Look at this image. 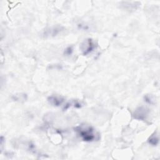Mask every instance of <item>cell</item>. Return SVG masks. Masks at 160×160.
I'll return each instance as SVG.
<instances>
[{"instance_id":"obj_3","label":"cell","mask_w":160,"mask_h":160,"mask_svg":"<svg viewBox=\"0 0 160 160\" xmlns=\"http://www.w3.org/2000/svg\"><path fill=\"white\" fill-rule=\"evenodd\" d=\"M65 30V28L61 25H56L51 26L46 29L43 32L42 36L44 38H49V37H54L58 34H60L61 32Z\"/></svg>"},{"instance_id":"obj_7","label":"cell","mask_w":160,"mask_h":160,"mask_svg":"<svg viewBox=\"0 0 160 160\" xmlns=\"http://www.w3.org/2000/svg\"><path fill=\"white\" fill-rule=\"evenodd\" d=\"M148 142L152 146H157L159 143V136L157 132H154L148 139Z\"/></svg>"},{"instance_id":"obj_6","label":"cell","mask_w":160,"mask_h":160,"mask_svg":"<svg viewBox=\"0 0 160 160\" xmlns=\"http://www.w3.org/2000/svg\"><path fill=\"white\" fill-rule=\"evenodd\" d=\"M82 106H83V104L81 102H80L78 100H73V101H71L68 102V103H66L64 105V106L63 108V109L66 110L71 106H73L74 108H80Z\"/></svg>"},{"instance_id":"obj_2","label":"cell","mask_w":160,"mask_h":160,"mask_svg":"<svg viewBox=\"0 0 160 160\" xmlns=\"http://www.w3.org/2000/svg\"><path fill=\"white\" fill-rule=\"evenodd\" d=\"M96 45L94 41L91 38L85 39L80 45V49L83 55L86 56L94 50Z\"/></svg>"},{"instance_id":"obj_10","label":"cell","mask_w":160,"mask_h":160,"mask_svg":"<svg viewBox=\"0 0 160 160\" xmlns=\"http://www.w3.org/2000/svg\"><path fill=\"white\" fill-rule=\"evenodd\" d=\"M72 51H73V48H72V46H69V47H68V48L65 49V51H64V54H66V56H69V55H71V54H72Z\"/></svg>"},{"instance_id":"obj_9","label":"cell","mask_w":160,"mask_h":160,"mask_svg":"<svg viewBox=\"0 0 160 160\" xmlns=\"http://www.w3.org/2000/svg\"><path fill=\"white\" fill-rule=\"evenodd\" d=\"M12 99L16 101H21V100H25L26 99V94H14L12 96Z\"/></svg>"},{"instance_id":"obj_1","label":"cell","mask_w":160,"mask_h":160,"mask_svg":"<svg viewBox=\"0 0 160 160\" xmlns=\"http://www.w3.org/2000/svg\"><path fill=\"white\" fill-rule=\"evenodd\" d=\"M74 131L84 141L92 142L99 139V134L89 125L81 124L78 126L74 128Z\"/></svg>"},{"instance_id":"obj_5","label":"cell","mask_w":160,"mask_h":160,"mask_svg":"<svg viewBox=\"0 0 160 160\" xmlns=\"http://www.w3.org/2000/svg\"><path fill=\"white\" fill-rule=\"evenodd\" d=\"M64 98L58 95H51L48 98V101L54 106H59L64 102Z\"/></svg>"},{"instance_id":"obj_4","label":"cell","mask_w":160,"mask_h":160,"mask_svg":"<svg viewBox=\"0 0 160 160\" xmlns=\"http://www.w3.org/2000/svg\"><path fill=\"white\" fill-rule=\"evenodd\" d=\"M149 114V110L145 107H138L133 112V118L138 120H144Z\"/></svg>"},{"instance_id":"obj_8","label":"cell","mask_w":160,"mask_h":160,"mask_svg":"<svg viewBox=\"0 0 160 160\" xmlns=\"http://www.w3.org/2000/svg\"><path fill=\"white\" fill-rule=\"evenodd\" d=\"M144 101L150 104H154L155 103V98L151 94H146L144 97Z\"/></svg>"}]
</instances>
